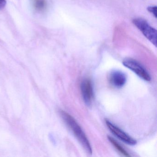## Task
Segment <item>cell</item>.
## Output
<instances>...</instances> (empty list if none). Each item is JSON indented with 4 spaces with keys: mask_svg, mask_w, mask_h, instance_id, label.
<instances>
[{
    "mask_svg": "<svg viewBox=\"0 0 157 157\" xmlns=\"http://www.w3.org/2000/svg\"><path fill=\"white\" fill-rule=\"evenodd\" d=\"M60 114L67 125L72 131L86 152L91 154L92 153L91 146L84 131L78 122L71 115L66 112L61 111Z\"/></svg>",
    "mask_w": 157,
    "mask_h": 157,
    "instance_id": "6da1fadb",
    "label": "cell"
},
{
    "mask_svg": "<svg viewBox=\"0 0 157 157\" xmlns=\"http://www.w3.org/2000/svg\"><path fill=\"white\" fill-rule=\"evenodd\" d=\"M133 23L150 42L157 46V32L156 29L150 26L147 22L143 19H134Z\"/></svg>",
    "mask_w": 157,
    "mask_h": 157,
    "instance_id": "7a4b0ae2",
    "label": "cell"
},
{
    "mask_svg": "<svg viewBox=\"0 0 157 157\" xmlns=\"http://www.w3.org/2000/svg\"><path fill=\"white\" fill-rule=\"evenodd\" d=\"M124 66L136 73L140 78L146 81L151 80V77L147 70L139 62L132 59H126L123 61Z\"/></svg>",
    "mask_w": 157,
    "mask_h": 157,
    "instance_id": "3957f363",
    "label": "cell"
},
{
    "mask_svg": "<svg viewBox=\"0 0 157 157\" xmlns=\"http://www.w3.org/2000/svg\"><path fill=\"white\" fill-rule=\"evenodd\" d=\"M105 123L106 126L111 132L123 142L131 146H134L136 144V140L130 137L129 135H128L118 127L114 124L109 120H105Z\"/></svg>",
    "mask_w": 157,
    "mask_h": 157,
    "instance_id": "277c9868",
    "label": "cell"
},
{
    "mask_svg": "<svg viewBox=\"0 0 157 157\" xmlns=\"http://www.w3.org/2000/svg\"><path fill=\"white\" fill-rule=\"evenodd\" d=\"M81 90L84 103L86 105L90 106L93 100L94 91L92 83L90 79L85 78L82 80Z\"/></svg>",
    "mask_w": 157,
    "mask_h": 157,
    "instance_id": "5b68a950",
    "label": "cell"
},
{
    "mask_svg": "<svg viewBox=\"0 0 157 157\" xmlns=\"http://www.w3.org/2000/svg\"><path fill=\"white\" fill-rule=\"evenodd\" d=\"M110 83L117 88L123 87L127 81L126 76L124 72L119 71H113L109 76Z\"/></svg>",
    "mask_w": 157,
    "mask_h": 157,
    "instance_id": "8992f818",
    "label": "cell"
},
{
    "mask_svg": "<svg viewBox=\"0 0 157 157\" xmlns=\"http://www.w3.org/2000/svg\"><path fill=\"white\" fill-rule=\"evenodd\" d=\"M108 139L109 141L111 142V143L113 145L114 147H115L116 149L119 152H120L121 154H123L126 157H130V155H129V153L123 148V147L120 145L119 143L117 142V141L115 140L114 139L112 138V137L109 136H108Z\"/></svg>",
    "mask_w": 157,
    "mask_h": 157,
    "instance_id": "52a82bcc",
    "label": "cell"
},
{
    "mask_svg": "<svg viewBox=\"0 0 157 157\" xmlns=\"http://www.w3.org/2000/svg\"><path fill=\"white\" fill-rule=\"evenodd\" d=\"M33 4L35 9L38 12L43 11L46 8V0H34Z\"/></svg>",
    "mask_w": 157,
    "mask_h": 157,
    "instance_id": "ba28073f",
    "label": "cell"
},
{
    "mask_svg": "<svg viewBox=\"0 0 157 157\" xmlns=\"http://www.w3.org/2000/svg\"><path fill=\"white\" fill-rule=\"evenodd\" d=\"M157 8L156 6H150L147 8L148 11L153 15L155 18H157Z\"/></svg>",
    "mask_w": 157,
    "mask_h": 157,
    "instance_id": "9c48e42d",
    "label": "cell"
},
{
    "mask_svg": "<svg viewBox=\"0 0 157 157\" xmlns=\"http://www.w3.org/2000/svg\"><path fill=\"white\" fill-rule=\"evenodd\" d=\"M6 4V0H0V9H2L4 8Z\"/></svg>",
    "mask_w": 157,
    "mask_h": 157,
    "instance_id": "30bf717a",
    "label": "cell"
}]
</instances>
